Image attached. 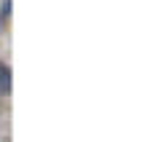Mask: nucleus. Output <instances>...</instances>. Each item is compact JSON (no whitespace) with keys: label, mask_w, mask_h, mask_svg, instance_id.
Masks as SVG:
<instances>
[{"label":"nucleus","mask_w":147,"mask_h":142,"mask_svg":"<svg viewBox=\"0 0 147 142\" xmlns=\"http://www.w3.org/2000/svg\"><path fill=\"white\" fill-rule=\"evenodd\" d=\"M8 16H11V0H3V8H0V24H5Z\"/></svg>","instance_id":"obj_2"},{"label":"nucleus","mask_w":147,"mask_h":142,"mask_svg":"<svg viewBox=\"0 0 147 142\" xmlns=\"http://www.w3.org/2000/svg\"><path fill=\"white\" fill-rule=\"evenodd\" d=\"M5 94H11V70H8V65L0 62V96Z\"/></svg>","instance_id":"obj_1"}]
</instances>
